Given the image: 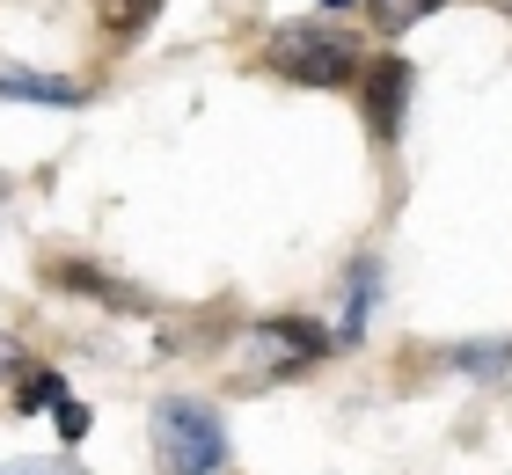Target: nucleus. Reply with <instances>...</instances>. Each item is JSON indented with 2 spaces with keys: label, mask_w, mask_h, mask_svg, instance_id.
Segmentation results:
<instances>
[{
  "label": "nucleus",
  "mask_w": 512,
  "mask_h": 475,
  "mask_svg": "<svg viewBox=\"0 0 512 475\" xmlns=\"http://www.w3.org/2000/svg\"><path fill=\"white\" fill-rule=\"evenodd\" d=\"M447 366L469 380H512V337H469L447 351Z\"/></svg>",
  "instance_id": "nucleus-8"
},
{
  "label": "nucleus",
  "mask_w": 512,
  "mask_h": 475,
  "mask_svg": "<svg viewBox=\"0 0 512 475\" xmlns=\"http://www.w3.org/2000/svg\"><path fill=\"white\" fill-rule=\"evenodd\" d=\"M322 8H352V0H322Z\"/></svg>",
  "instance_id": "nucleus-13"
},
{
  "label": "nucleus",
  "mask_w": 512,
  "mask_h": 475,
  "mask_svg": "<svg viewBox=\"0 0 512 475\" xmlns=\"http://www.w3.org/2000/svg\"><path fill=\"white\" fill-rule=\"evenodd\" d=\"M15 410H52L59 439H81L88 432V402H74V388H66L52 366H22L15 373Z\"/></svg>",
  "instance_id": "nucleus-5"
},
{
  "label": "nucleus",
  "mask_w": 512,
  "mask_h": 475,
  "mask_svg": "<svg viewBox=\"0 0 512 475\" xmlns=\"http://www.w3.org/2000/svg\"><path fill=\"white\" fill-rule=\"evenodd\" d=\"M0 103L81 110V103H88V81H66V74H30V66H0Z\"/></svg>",
  "instance_id": "nucleus-6"
},
{
  "label": "nucleus",
  "mask_w": 512,
  "mask_h": 475,
  "mask_svg": "<svg viewBox=\"0 0 512 475\" xmlns=\"http://www.w3.org/2000/svg\"><path fill=\"white\" fill-rule=\"evenodd\" d=\"M147 432H154V468L161 475H220L227 468V424L198 395H161Z\"/></svg>",
  "instance_id": "nucleus-2"
},
{
  "label": "nucleus",
  "mask_w": 512,
  "mask_h": 475,
  "mask_svg": "<svg viewBox=\"0 0 512 475\" xmlns=\"http://www.w3.org/2000/svg\"><path fill=\"white\" fill-rule=\"evenodd\" d=\"M330 329L308 322V315H271V322H256L249 329V344H242V380H256V388H271V380H300L308 366L330 359Z\"/></svg>",
  "instance_id": "nucleus-3"
},
{
  "label": "nucleus",
  "mask_w": 512,
  "mask_h": 475,
  "mask_svg": "<svg viewBox=\"0 0 512 475\" xmlns=\"http://www.w3.org/2000/svg\"><path fill=\"white\" fill-rule=\"evenodd\" d=\"M410 88H417V74H410V59H395V52H381V59H374V74H366V125H374V139H381V147H388L395 132H403Z\"/></svg>",
  "instance_id": "nucleus-4"
},
{
  "label": "nucleus",
  "mask_w": 512,
  "mask_h": 475,
  "mask_svg": "<svg viewBox=\"0 0 512 475\" xmlns=\"http://www.w3.org/2000/svg\"><path fill=\"white\" fill-rule=\"evenodd\" d=\"M22 366H30V351H22V337H15V329H0V373H22Z\"/></svg>",
  "instance_id": "nucleus-12"
},
{
  "label": "nucleus",
  "mask_w": 512,
  "mask_h": 475,
  "mask_svg": "<svg viewBox=\"0 0 512 475\" xmlns=\"http://www.w3.org/2000/svg\"><path fill=\"white\" fill-rule=\"evenodd\" d=\"M366 8H374V30H381V37H403L410 22L439 15V8H447V0H366Z\"/></svg>",
  "instance_id": "nucleus-10"
},
{
  "label": "nucleus",
  "mask_w": 512,
  "mask_h": 475,
  "mask_svg": "<svg viewBox=\"0 0 512 475\" xmlns=\"http://www.w3.org/2000/svg\"><path fill=\"white\" fill-rule=\"evenodd\" d=\"M0 475H88L74 461H0Z\"/></svg>",
  "instance_id": "nucleus-11"
},
{
  "label": "nucleus",
  "mask_w": 512,
  "mask_h": 475,
  "mask_svg": "<svg viewBox=\"0 0 512 475\" xmlns=\"http://www.w3.org/2000/svg\"><path fill=\"white\" fill-rule=\"evenodd\" d=\"M264 66L278 81H300V88H344V81H359L366 52H359L352 30H337V22H286V30H271Z\"/></svg>",
  "instance_id": "nucleus-1"
},
{
  "label": "nucleus",
  "mask_w": 512,
  "mask_h": 475,
  "mask_svg": "<svg viewBox=\"0 0 512 475\" xmlns=\"http://www.w3.org/2000/svg\"><path fill=\"white\" fill-rule=\"evenodd\" d=\"M374 293H381V264L359 256L352 278H344V322H337V351H352L366 337V315H374Z\"/></svg>",
  "instance_id": "nucleus-7"
},
{
  "label": "nucleus",
  "mask_w": 512,
  "mask_h": 475,
  "mask_svg": "<svg viewBox=\"0 0 512 475\" xmlns=\"http://www.w3.org/2000/svg\"><path fill=\"white\" fill-rule=\"evenodd\" d=\"M154 15H161V0H96V22H103V37H110V44L147 37V30H154Z\"/></svg>",
  "instance_id": "nucleus-9"
}]
</instances>
